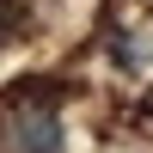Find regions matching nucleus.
Wrapping results in <instances>:
<instances>
[{
    "mask_svg": "<svg viewBox=\"0 0 153 153\" xmlns=\"http://www.w3.org/2000/svg\"><path fill=\"white\" fill-rule=\"evenodd\" d=\"M110 55H117V68H147V43H141V37H135V31H110Z\"/></svg>",
    "mask_w": 153,
    "mask_h": 153,
    "instance_id": "obj_2",
    "label": "nucleus"
},
{
    "mask_svg": "<svg viewBox=\"0 0 153 153\" xmlns=\"http://www.w3.org/2000/svg\"><path fill=\"white\" fill-rule=\"evenodd\" d=\"M6 153H68V147H61V123H55V110L25 104L19 117L6 123Z\"/></svg>",
    "mask_w": 153,
    "mask_h": 153,
    "instance_id": "obj_1",
    "label": "nucleus"
},
{
    "mask_svg": "<svg viewBox=\"0 0 153 153\" xmlns=\"http://www.w3.org/2000/svg\"><path fill=\"white\" fill-rule=\"evenodd\" d=\"M147 117H153V98H147Z\"/></svg>",
    "mask_w": 153,
    "mask_h": 153,
    "instance_id": "obj_3",
    "label": "nucleus"
}]
</instances>
